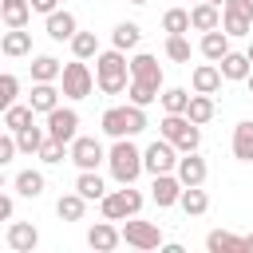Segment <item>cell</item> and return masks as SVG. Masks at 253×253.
Listing matches in <instances>:
<instances>
[{
	"label": "cell",
	"mask_w": 253,
	"mask_h": 253,
	"mask_svg": "<svg viewBox=\"0 0 253 253\" xmlns=\"http://www.w3.org/2000/svg\"><path fill=\"white\" fill-rule=\"evenodd\" d=\"M67 150H71V146H67L63 138H51V134H47V138H43V146H40V158H43V162H63V154H67Z\"/></svg>",
	"instance_id": "ab89813d"
},
{
	"label": "cell",
	"mask_w": 253,
	"mask_h": 253,
	"mask_svg": "<svg viewBox=\"0 0 253 253\" xmlns=\"http://www.w3.org/2000/svg\"><path fill=\"white\" fill-rule=\"evenodd\" d=\"M119 241H123V229H115V225H111V217H107V221H95V225L87 229V245H91V249H99V253H111Z\"/></svg>",
	"instance_id": "e0dca14e"
},
{
	"label": "cell",
	"mask_w": 253,
	"mask_h": 253,
	"mask_svg": "<svg viewBox=\"0 0 253 253\" xmlns=\"http://www.w3.org/2000/svg\"><path fill=\"white\" fill-rule=\"evenodd\" d=\"M107 162H111V174H115V182H119V186H134V178L146 170L142 150H138L130 138H115V146H111Z\"/></svg>",
	"instance_id": "3957f363"
},
{
	"label": "cell",
	"mask_w": 253,
	"mask_h": 253,
	"mask_svg": "<svg viewBox=\"0 0 253 253\" xmlns=\"http://www.w3.org/2000/svg\"><path fill=\"white\" fill-rule=\"evenodd\" d=\"M95 83L103 95H123L130 87V59L126 51L111 47V51H99L95 55Z\"/></svg>",
	"instance_id": "6da1fadb"
},
{
	"label": "cell",
	"mask_w": 253,
	"mask_h": 253,
	"mask_svg": "<svg viewBox=\"0 0 253 253\" xmlns=\"http://www.w3.org/2000/svg\"><path fill=\"white\" fill-rule=\"evenodd\" d=\"M233 158L237 162H253V123H237L233 126Z\"/></svg>",
	"instance_id": "484cf974"
},
{
	"label": "cell",
	"mask_w": 253,
	"mask_h": 253,
	"mask_svg": "<svg viewBox=\"0 0 253 253\" xmlns=\"http://www.w3.org/2000/svg\"><path fill=\"white\" fill-rule=\"evenodd\" d=\"M217 67H221V75H225V79H233V83H237V79L245 83V79H249V71H253V63H249V55H245V51H229Z\"/></svg>",
	"instance_id": "cb8c5ba5"
},
{
	"label": "cell",
	"mask_w": 253,
	"mask_h": 253,
	"mask_svg": "<svg viewBox=\"0 0 253 253\" xmlns=\"http://www.w3.org/2000/svg\"><path fill=\"white\" fill-rule=\"evenodd\" d=\"M12 210H16V202L4 194V198H0V221H8V217H12Z\"/></svg>",
	"instance_id": "ee69618b"
},
{
	"label": "cell",
	"mask_w": 253,
	"mask_h": 253,
	"mask_svg": "<svg viewBox=\"0 0 253 253\" xmlns=\"http://www.w3.org/2000/svg\"><path fill=\"white\" fill-rule=\"evenodd\" d=\"M174 174L182 178V186H202L206 174H210V166H206V158H198V150H190V154L178 158V170Z\"/></svg>",
	"instance_id": "2e32d148"
},
{
	"label": "cell",
	"mask_w": 253,
	"mask_h": 253,
	"mask_svg": "<svg viewBox=\"0 0 253 253\" xmlns=\"http://www.w3.org/2000/svg\"><path fill=\"white\" fill-rule=\"evenodd\" d=\"M16 150H20V142H16V130H8V134L0 138V166H4V162H12V154H16Z\"/></svg>",
	"instance_id": "b9f144b4"
},
{
	"label": "cell",
	"mask_w": 253,
	"mask_h": 253,
	"mask_svg": "<svg viewBox=\"0 0 253 253\" xmlns=\"http://www.w3.org/2000/svg\"><path fill=\"white\" fill-rule=\"evenodd\" d=\"M75 32H79V24H75V16H71L67 8H63V12L55 8V12L47 16V36H51V40H59V43H63V40H71Z\"/></svg>",
	"instance_id": "44dd1931"
},
{
	"label": "cell",
	"mask_w": 253,
	"mask_h": 253,
	"mask_svg": "<svg viewBox=\"0 0 253 253\" xmlns=\"http://www.w3.org/2000/svg\"><path fill=\"white\" fill-rule=\"evenodd\" d=\"M162 107H166V115H186L190 91H186V87H166V91H162Z\"/></svg>",
	"instance_id": "e575fe53"
},
{
	"label": "cell",
	"mask_w": 253,
	"mask_h": 253,
	"mask_svg": "<svg viewBox=\"0 0 253 253\" xmlns=\"http://www.w3.org/2000/svg\"><path fill=\"white\" fill-rule=\"evenodd\" d=\"M59 75H63V63L55 55H36L32 59V79L36 83H55Z\"/></svg>",
	"instance_id": "4316f807"
},
{
	"label": "cell",
	"mask_w": 253,
	"mask_h": 253,
	"mask_svg": "<svg viewBox=\"0 0 253 253\" xmlns=\"http://www.w3.org/2000/svg\"><path fill=\"white\" fill-rule=\"evenodd\" d=\"M59 8V0H32V12H43V16H51Z\"/></svg>",
	"instance_id": "7bdbcfd3"
},
{
	"label": "cell",
	"mask_w": 253,
	"mask_h": 253,
	"mask_svg": "<svg viewBox=\"0 0 253 253\" xmlns=\"http://www.w3.org/2000/svg\"><path fill=\"white\" fill-rule=\"evenodd\" d=\"M59 83H63V95L67 99H87L99 83H95V75H91V67L83 63V59H75V63H63V75H59Z\"/></svg>",
	"instance_id": "8992f818"
},
{
	"label": "cell",
	"mask_w": 253,
	"mask_h": 253,
	"mask_svg": "<svg viewBox=\"0 0 253 253\" xmlns=\"http://www.w3.org/2000/svg\"><path fill=\"white\" fill-rule=\"evenodd\" d=\"M99 206H103V217H111V221H126V217H134V213L142 210V194L130 190V186H123V190L103 194Z\"/></svg>",
	"instance_id": "5b68a950"
},
{
	"label": "cell",
	"mask_w": 253,
	"mask_h": 253,
	"mask_svg": "<svg viewBox=\"0 0 253 253\" xmlns=\"http://www.w3.org/2000/svg\"><path fill=\"white\" fill-rule=\"evenodd\" d=\"M47 134L51 138H63L67 146L79 138V115L71 111V107H55L51 115H47Z\"/></svg>",
	"instance_id": "30bf717a"
},
{
	"label": "cell",
	"mask_w": 253,
	"mask_h": 253,
	"mask_svg": "<svg viewBox=\"0 0 253 253\" xmlns=\"http://www.w3.org/2000/svg\"><path fill=\"white\" fill-rule=\"evenodd\" d=\"M221 28L229 36H249V28H253V0H225L221 4Z\"/></svg>",
	"instance_id": "ba28073f"
},
{
	"label": "cell",
	"mask_w": 253,
	"mask_h": 253,
	"mask_svg": "<svg viewBox=\"0 0 253 253\" xmlns=\"http://www.w3.org/2000/svg\"><path fill=\"white\" fill-rule=\"evenodd\" d=\"M190 28H194V24H190V12H186V8H170V12L162 16V32H166V36H186Z\"/></svg>",
	"instance_id": "836d02e7"
},
{
	"label": "cell",
	"mask_w": 253,
	"mask_h": 253,
	"mask_svg": "<svg viewBox=\"0 0 253 253\" xmlns=\"http://www.w3.org/2000/svg\"><path fill=\"white\" fill-rule=\"evenodd\" d=\"M4 241H8V249H12V253H32V249L40 245V233H36V225H32V221H12V225H8V233H4Z\"/></svg>",
	"instance_id": "4fadbf2b"
},
{
	"label": "cell",
	"mask_w": 253,
	"mask_h": 253,
	"mask_svg": "<svg viewBox=\"0 0 253 253\" xmlns=\"http://www.w3.org/2000/svg\"><path fill=\"white\" fill-rule=\"evenodd\" d=\"M126 95H130V103H138V107H150L154 99H162V95H158V87H150V83H138V79H130Z\"/></svg>",
	"instance_id": "74e56055"
},
{
	"label": "cell",
	"mask_w": 253,
	"mask_h": 253,
	"mask_svg": "<svg viewBox=\"0 0 253 253\" xmlns=\"http://www.w3.org/2000/svg\"><path fill=\"white\" fill-rule=\"evenodd\" d=\"M158 134L170 138L182 154H190V150L202 146V130H198V123H194L190 115H166V119L158 123Z\"/></svg>",
	"instance_id": "277c9868"
},
{
	"label": "cell",
	"mask_w": 253,
	"mask_h": 253,
	"mask_svg": "<svg viewBox=\"0 0 253 253\" xmlns=\"http://www.w3.org/2000/svg\"><path fill=\"white\" fill-rule=\"evenodd\" d=\"M221 67L210 59V63H198L194 67V75H190V83H194V91H202V95H217L221 91Z\"/></svg>",
	"instance_id": "9a60e30c"
},
{
	"label": "cell",
	"mask_w": 253,
	"mask_h": 253,
	"mask_svg": "<svg viewBox=\"0 0 253 253\" xmlns=\"http://www.w3.org/2000/svg\"><path fill=\"white\" fill-rule=\"evenodd\" d=\"M12 186H16V194H24V198H40V194H43V174H40V170H20Z\"/></svg>",
	"instance_id": "d6a6232c"
},
{
	"label": "cell",
	"mask_w": 253,
	"mask_h": 253,
	"mask_svg": "<svg viewBox=\"0 0 253 253\" xmlns=\"http://www.w3.org/2000/svg\"><path fill=\"white\" fill-rule=\"evenodd\" d=\"M138 40H142V28H138L134 20H123V24H115V32H111V47H119V51L138 47Z\"/></svg>",
	"instance_id": "603a6c76"
},
{
	"label": "cell",
	"mask_w": 253,
	"mask_h": 253,
	"mask_svg": "<svg viewBox=\"0 0 253 253\" xmlns=\"http://www.w3.org/2000/svg\"><path fill=\"white\" fill-rule=\"evenodd\" d=\"M43 138H47V134H43L36 123H32V126H24V130H16V142H20V150H24V154H40Z\"/></svg>",
	"instance_id": "8d00e7d4"
},
{
	"label": "cell",
	"mask_w": 253,
	"mask_h": 253,
	"mask_svg": "<svg viewBox=\"0 0 253 253\" xmlns=\"http://www.w3.org/2000/svg\"><path fill=\"white\" fill-rule=\"evenodd\" d=\"M16 91H20V79L12 71H4L0 75V107H12L16 103Z\"/></svg>",
	"instance_id": "60d3db41"
},
{
	"label": "cell",
	"mask_w": 253,
	"mask_h": 253,
	"mask_svg": "<svg viewBox=\"0 0 253 253\" xmlns=\"http://www.w3.org/2000/svg\"><path fill=\"white\" fill-rule=\"evenodd\" d=\"M32 115H36L32 103H12V107H4V126L8 130H24V126H32Z\"/></svg>",
	"instance_id": "4dcf8cb0"
},
{
	"label": "cell",
	"mask_w": 253,
	"mask_h": 253,
	"mask_svg": "<svg viewBox=\"0 0 253 253\" xmlns=\"http://www.w3.org/2000/svg\"><path fill=\"white\" fill-rule=\"evenodd\" d=\"M190 24H194L198 32H213V28H221V4H206V0H198V4L190 8Z\"/></svg>",
	"instance_id": "ac0fdd59"
},
{
	"label": "cell",
	"mask_w": 253,
	"mask_h": 253,
	"mask_svg": "<svg viewBox=\"0 0 253 253\" xmlns=\"http://www.w3.org/2000/svg\"><path fill=\"white\" fill-rule=\"evenodd\" d=\"M166 55L174 63H190V40L186 36H166Z\"/></svg>",
	"instance_id": "f35d334b"
},
{
	"label": "cell",
	"mask_w": 253,
	"mask_h": 253,
	"mask_svg": "<svg viewBox=\"0 0 253 253\" xmlns=\"http://www.w3.org/2000/svg\"><path fill=\"white\" fill-rule=\"evenodd\" d=\"M178 206H182V210H186L190 217H202V213L210 210V198H206V190H202V186H186V190H182V202H178Z\"/></svg>",
	"instance_id": "1f68e13d"
},
{
	"label": "cell",
	"mask_w": 253,
	"mask_h": 253,
	"mask_svg": "<svg viewBox=\"0 0 253 253\" xmlns=\"http://www.w3.org/2000/svg\"><path fill=\"white\" fill-rule=\"evenodd\" d=\"M28 103L36 107V115H51V111L59 107V91H55L51 83H36L32 95H28Z\"/></svg>",
	"instance_id": "d4e9b609"
},
{
	"label": "cell",
	"mask_w": 253,
	"mask_h": 253,
	"mask_svg": "<svg viewBox=\"0 0 253 253\" xmlns=\"http://www.w3.org/2000/svg\"><path fill=\"white\" fill-rule=\"evenodd\" d=\"M206 249L210 253H245V237H237L229 229H210L206 233Z\"/></svg>",
	"instance_id": "ffe728a7"
},
{
	"label": "cell",
	"mask_w": 253,
	"mask_h": 253,
	"mask_svg": "<svg viewBox=\"0 0 253 253\" xmlns=\"http://www.w3.org/2000/svg\"><path fill=\"white\" fill-rule=\"evenodd\" d=\"M245 55H249V63H253V43H249V47H245Z\"/></svg>",
	"instance_id": "7dc6e473"
},
{
	"label": "cell",
	"mask_w": 253,
	"mask_h": 253,
	"mask_svg": "<svg viewBox=\"0 0 253 253\" xmlns=\"http://www.w3.org/2000/svg\"><path fill=\"white\" fill-rule=\"evenodd\" d=\"M0 51H4L8 59L32 55V32H24V28H8V32H4V40H0Z\"/></svg>",
	"instance_id": "d6986e66"
},
{
	"label": "cell",
	"mask_w": 253,
	"mask_h": 253,
	"mask_svg": "<svg viewBox=\"0 0 253 253\" xmlns=\"http://www.w3.org/2000/svg\"><path fill=\"white\" fill-rule=\"evenodd\" d=\"M186 115H190L198 126H206V123L217 115V107H213V95H202V91H194V95H190V107H186Z\"/></svg>",
	"instance_id": "83f0119b"
},
{
	"label": "cell",
	"mask_w": 253,
	"mask_h": 253,
	"mask_svg": "<svg viewBox=\"0 0 253 253\" xmlns=\"http://www.w3.org/2000/svg\"><path fill=\"white\" fill-rule=\"evenodd\" d=\"M75 190H79L87 202H103V194H107V186H103V178H99L95 170H79V178H75Z\"/></svg>",
	"instance_id": "f546056e"
},
{
	"label": "cell",
	"mask_w": 253,
	"mask_h": 253,
	"mask_svg": "<svg viewBox=\"0 0 253 253\" xmlns=\"http://www.w3.org/2000/svg\"><path fill=\"white\" fill-rule=\"evenodd\" d=\"M245 87H249V95H253V71H249V79H245Z\"/></svg>",
	"instance_id": "bcb514c9"
},
{
	"label": "cell",
	"mask_w": 253,
	"mask_h": 253,
	"mask_svg": "<svg viewBox=\"0 0 253 253\" xmlns=\"http://www.w3.org/2000/svg\"><path fill=\"white\" fill-rule=\"evenodd\" d=\"M99 123H103V130H107L111 138H134L138 130H146V107H138V103L107 107Z\"/></svg>",
	"instance_id": "7a4b0ae2"
},
{
	"label": "cell",
	"mask_w": 253,
	"mask_h": 253,
	"mask_svg": "<svg viewBox=\"0 0 253 253\" xmlns=\"http://www.w3.org/2000/svg\"><path fill=\"white\" fill-rule=\"evenodd\" d=\"M71 51H75V59H91V55H99V40H95V32H75V36H71Z\"/></svg>",
	"instance_id": "d590c367"
},
{
	"label": "cell",
	"mask_w": 253,
	"mask_h": 253,
	"mask_svg": "<svg viewBox=\"0 0 253 253\" xmlns=\"http://www.w3.org/2000/svg\"><path fill=\"white\" fill-rule=\"evenodd\" d=\"M55 213L63 217V221H83V213H87V198L75 190V194H63L59 202H55Z\"/></svg>",
	"instance_id": "f1b7e54d"
},
{
	"label": "cell",
	"mask_w": 253,
	"mask_h": 253,
	"mask_svg": "<svg viewBox=\"0 0 253 253\" xmlns=\"http://www.w3.org/2000/svg\"><path fill=\"white\" fill-rule=\"evenodd\" d=\"M123 241L134 249H158L162 245V229L154 221H123Z\"/></svg>",
	"instance_id": "9c48e42d"
},
{
	"label": "cell",
	"mask_w": 253,
	"mask_h": 253,
	"mask_svg": "<svg viewBox=\"0 0 253 253\" xmlns=\"http://www.w3.org/2000/svg\"><path fill=\"white\" fill-rule=\"evenodd\" d=\"M130 4H150V0H130Z\"/></svg>",
	"instance_id": "c3c4849f"
},
{
	"label": "cell",
	"mask_w": 253,
	"mask_h": 253,
	"mask_svg": "<svg viewBox=\"0 0 253 253\" xmlns=\"http://www.w3.org/2000/svg\"><path fill=\"white\" fill-rule=\"evenodd\" d=\"M178 158H182V150H178L170 138H154V142L142 150V162H146L150 174H170V170H178Z\"/></svg>",
	"instance_id": "52a82bcc"
},
{
	"label": "cell",
	"mask_w": 253,
	"mask_h": 253,
	"mask_svg": "<svg viewBox=\"0 0 253 253\" xmlns=\"http://www.w3.org/2000/svg\"><path fill=\"white\" fill-rule=\"evenodd\" d=\"M202 55L213 59V63H221V59L229 55V32H221V28L206 32V36H202Z\"/></svg>",
	"instance_id": "7402d4cb"
},
{
	"label": "cell",
	"mask_w": 253,
	"mask_h": 253,
	"mask_svg": "<svg viewBox=\"0 0 253 253\" xmlns=\"http://www.w3.org/2000/svg\"><path fill=\"white\" fill-rule=\"evenodd\" d=\"M182 190H186V186H182V178H178V174L170 170V174H154L150 198H154V202H158V206L166 210V206H178V202H182Z\"/></svg>",
	"instance_id": "7c38bea8"
},
{
	"label": "cell",
	"mask_w": 253,
	"mask_h": 253,
	"mask_svg": "<svg viewBox=\"0 0 253 253\" xmlns=\"http://www.w3.org/2000/svg\"><path fill=\"white\" fill-rule=\"evenodd\" d=\"M130 79L150 83V87H158V91H162V67H158V59H154V55H146V51H138V55L130 59Z\"/></svg>",
	"instance_id": "5bb4252c"
},
{
	"label": "cell",
	"mask_w": 253,
	"mask_h": 253,
	"mask_svg": "<svg viewBox=\"0 0 253 253\" xmlns=\"http://www.w3.org/2000/svg\"><path fill=\"white\" fill-rule=\"evenodd\" d=\"M245 253H253V233H245Z\"/></svg>",
	"instance_id": "f6af8a7d"
},
{
	"label": "cell",
	"mask_w": 253,
	"mask_h": 253,
	"mask_svg": "<svg viewBox=\"0 0 253 253\" xmlns=\"http://www.w3.org/2000/svg\"><path fill=\"white\" fill-rule=\"evenodd\" d=\"M67 158L79 166V170H95L107 154H103V146H99V138H91V134H79L75 142H71V150H67Z\"/></svg>",
	"instance_id": "8fae6325"
},
{
	"label": "cell",
	"mask_w": 253,
	"mask_h": 253,
	"mask_svg": "<svg viewBox=\"0 0 253 253\" xmlns=\"http://www.w3.org/2000/svg\"><path fill=\"white\" fill-rule=\"evenodd\" d=\"M206 4H225V0H206Z\"/></svg>",
	"instance_id": "681fc988"
}]
</instances>
